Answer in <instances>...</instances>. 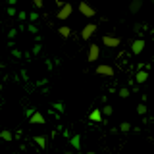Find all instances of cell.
<instances>
[{
	"mask_svg": "<svg viewBox=\"0 0 154 154\" xmlns=\"http://www.w3.org/2000/svg\"><path fill=\"white\" fill-rule=\"evenodd\" d=\"M122 38L119 37H114V35H102V45L108 46V48H118Z\"/></svg>",
	"mask_w": 154,
	"mask_h": 154,
	"instance_id": "7a4b0ae2",
	"label": "cell"
},
{
	"mask_svg": "<svg viewBox=\"0 0 154 154\" xmlns=\"http://www.w3.org/2000/svg\"><path fill=\"white\" fill-rule=\"evenodd\" d=\"M0 139H2V141H12L14 135H12V131H8V129H2V131H0Z\"/></svg>",
	"mask_w": 154,
	"mask_h": 154,
	"instance_id": "5bb4252c",
	"label": "cell"
},
{
	"mask_svg": "<svg viewBox=\"0 0 154 154\" xmlns=\"http://www.w3.org/2000/svg\"><path fill=\"white\" fill-rule=\"evenodd\" d=\"M141 8H143V2H141V0H133V2L129 4V12H131V14H137Z\"/></svg>",
	"mask_w": 154,
	"mask_h": 154,
	"instance_id": "8fae6325",
	"label": "cell"
},
{
	"mask_svg": "<svg viewBox=\"0 0 154 154\" xmlns=\"http://www.w3.org/2000/svg\"><path fill=\"white\" fill-rule=\"evenodd\" d=\"M35 143L41 148H46V137H42V135H35Z\"/></svg>",
	"mask_w": 154,
	"mask_h": 154,
	"instance_id": "9a60e30c",
	"label": "cell"
},
{
	"mask_svg": "<svg viewBox=\"0 0 154 154\" xmlns=\"http://www.w3.org/2000/svg\"><path fill=\"white\" fill-rule=\"evenodd\" d=\"M33 114H35V110H33V108H27V110H25V116H27V118H31Z\"/></svg>",
	"mask_w": 154,
	"mask_h": 154,
	"instance_id": "44dd1931",
	"label": "cell"
},
{
	"mask_svg": "<svg viewBox=\"0 0 154 154\" xmlns=\"http://www.w3.org/2000/svg\"><path fill=\"white\" fill-rule=\"evenodd\" d=\"M94 33H96V23H89V25H85L81 29V38H83V41H89Z\"/></svg>",
	"mask_w": 154,
	"mask_h": 154,
	"instance_id": "277c9868",
	"label": "cell"
},
{
	"mask_svg": "<svg viewBox=\"0 0 154 154\" xmlns=\"http://www.w3.org/2000/svg\"><path fill=\"white\" fill-rule=\"evenodd\" d=\"M152 2H154V0H152Z\"/></svg>",
	"mask_w": 154,
	"mask_h": 154,
	"instance_id": "d4e9b609",
	"label": "cell"
},
{
	"mask_svg": "<svg viewBox=\"0 0 154 154\" xmlns=\"http://www.w3.org/2000/svg\"><path fill=\"white\" fill-rule=\"evenodd\" d=\"M137 114L139 116H144V114H146V104H144V102H141V104L137 106Z\"/></svg>",
	"mask_w": 154,
	"mask_h": 154,
	"instance_id": "e0dca14e",
	"label": "cell"
},
{
	"mask_svg": "<svg viewBox=\"0 0 154 154\" xmlns=\"http://www.w3.org/2000/svg\"><path fill=\"white\" fill-rule=\"evenodd\" d=\"M102 114H104V116H112V114H114V108H112L110 104H106L104 108H102Z\"/></svg>",
	"mask_w": 154,
	"mask_h": 154,
	"instance_id": "ac0fdd59",
	"label": "cell"
},
{
	"mask_svg": "<svg viewBox=\"0 0 154 154\" xmlns=\"http://www.w3.org/2000/svg\"><path fill=\"white\" fill-rule=\"evenodd\" d=\"M146 79H148V71L146 69H139L137 75H135V81H137L139 85H143V83H146Z\"/></svg>",
	"mask_w": 154,
	"mask_h": 154,
	"instance_id": "30bf717a",
	"label": "cell"
},
{
	"mask_svg": "<svg viewBox=\"0 0 154 154\" xmlns=\"http://www.w3.org/2000/svg\"><path fill=\"white\" fill-rule=\"evenodd\" d=\"M10 154H17V152H10Z\"/></svg>",
	"mask_w": 154,
	"mask_h": 154,
	"instance_id": "cb8c5ba5",
	"label": "cell"
},
{
	"mask_svg": "<svg viewBox=\"0 0 154 154\" xmlns=\"http://www.w3.org/2000/svg\"><path fill=\"white\" fill-rule=\"evenodd\" d=\"M129 94H131V91H129L127 87H123V89H119V96H122V98H127Z\"/></svg>",
	"mask_w": 154,
	"mask_h": 154,
	"instance_id": "d6986e66",
	"label": "cell"
},
{
	"mask_svg": "<svg viewBox=\"0 0 154 154\" xmlns=\"http://www.w3.org/2000/svg\"><path fill=\"white\" fill-rule=\"evenodd\" d=\"M152 41H154V38H152Z\"/></svg>",
	"mask_w": 154,
	"mask_h": 154,
	"instance_id": "484cf974",
	"label": "cell"
},
{
	"mask_svg": "<svg viewBox=\"0 0 154 154\" xmlns=\"http://www.w3.org/2000/svg\"><path fill=\"white\" fill-rule=\"evenodd\" d=\"M56 110H58V112H64V104L58 102V104H56Z\"/></svg>",
	"mask_w": 154,
	"mask_h": 154,
	"instance_id": "7402d4cb",
	"label": "cell"
},
{
	"mask_svg": "<svg viewBox=\"0 0 154 154\" xmlns=\"http://www.w3.org/2000/svg\"><path fill=\"white\" fill-rule=\"evenodd\" d=\"M71 12H73V8H71V4H69V2H64V4H62V6H60V10H58L56 17L64 21V19H67V17L71 16Z\"/></svg>",
	"mask_w": 154,
	"mask_h": 154,
	"instance_id": "6da1fadb",
	"label": "cell"
},
{
	"mask_svg": "<svg viewBox=\"0 0 154 154\" xmlns=\"http://www.w3.org/2000/svg\"><path fill=\"white\" fill-rule=\"evenodd\" d=\"M58 35H60V37H64V38H67V37L71 35V29L67 27V25H62L60 29H58Z\"/></svg>",
	"mask_w": 154,
	"mask_h": 154,
	"instance_id": "4fadbf2b",
	"label": "cell"
},
{
	"mask_svg": "<svg viewBox=\"0 0 154 154\" xmlns=\"http://www.w3.org/2000/svg\"><path fill=\"white\" fill-rule=\"evenodd\" d=\"M143 50H144V41L143 38H137V41L131 42V52L133 54H141Z\"/></svg>",
	"mask_w": 154,
	"mask_h": 154,
	"instance_id": "52a82bcc",
	"label": "cell"
},
{
	"mask_svg": "<svg viewBox=\"0 0 154 154\" xmlns=\"http://www.w3.org/2000/svg\"><path fill=\"white\" fill-rule=\"evenodd\" d=\"M98 58H100V46L93 42L89 46V52H87V62H96Z\"/></svg>",
	"mask_w": 154,
	"mask_h": 154,
	"instance_id": "3957f363",
	"label": "cell"
},
{
	"mask_svg": "<svg viewBox=\"0 0 154 154\" xmlns=\"http://www.w3.org/2000/svg\"><path fill=\"white\" fill-rule=\"evenodd\" d=\"M96 73H98V75H104V77H114V73H116V71H114V67L112 66H108V64H100V66H96Z\"/></svg>",
	"mask_w": 154,
	"mask_h": 154,
	"instance_id": "5b68a950",
	"label": "cell"
},
{
	"mask_svg": "<svg viewBox=\"0 0 154 154\" xmlns=\"http://www.w3.org/2000/svg\"><path fill=\"white\" fill-rule=\"evenodd\" d=\"M77 154H83V152H81V150H77Z\"/></svg>",
	"mask_w": 154,
	"mask_h": 154,
	"instance_id": "603a6c76",
	"label": "cell"
},
{
	"mask_svg": "<svg viewBox=\"0 0 154 154\" xmlns=\"http://www.w3.org/2000/svg\"><path fill=\"white\" fill-rule=\"evenodd\" d=\"M89 119L93 123H98V122H102V110H98V108H94L93 112L89 114Z\"/></svg>",
	"mask_w": 154,
	"mask_h": 154,
	"instance_id": "9c48e42d",
	"label": "cell"
},
{
	"mask_svg": "<svg viewBox=\"0 0 154 154\" xmlns=\"http://www.w3.org/2000/svg\"><path fill=\"white\" fill-rule=\"evenodd\" d=\"M31 2H33V6H35V8H42L45 0H31Z\"/></svg>",
	"mask_w": 154,
	"mask_h": 154,
	"instance_id": "ffe728a7",
	"label": "cell"
},
{
	"mask_svg": "<svg viewBox=\"0 0 154 154\" xmlns=\"http://www.w3.org/2000/svg\"><path fill=\"white\" fill-rule=\"evenodd\" d=\"M79 12L83 14L85 17H94L96 16V10L91 6V4H87V2H79Z\"/></svg>",
	"mask_w": 154,
	"mask_h": 154,
	"instance_id": "8992f818",
	"label": "cell"
},
{
	"mask_svg": "<svg viewBox=\"0 0 154 154\" xmlns=\"http://www.w3.org/2000/svg\"><path fill=\"white\" fill-rule=\"evenodd\" d=\"M119 131H122V133H129V131H131V123H129V122H123L122 125H119Z\"/></svg>",
	"mask_w": 154,
	"mask_h": 154,
	"instance_id": "2e32d148",
	"label": "cell"
},
{
	"mask_svg": "<svg viewBox=\"0 0 154 154\" xmlns=\"http://www.w3.org/2000/svg\"><path fill=\"white\" fill-rule=\"evenodd\" d=\"M69 143H71V146H73L75 150H81V135H75V137H71Z\"/></svg>",
	"mask_w": 154,
	"mask_h": 154,
	"instance_id": "7c38bea8",
	"label": "cell"
},
{
	"mask_svg": "<svg viewBox=\"0 0 154 154\" xmlns=\"http://www.w3.org/2000/svg\"><path fill=\"white\" fill-rule=\"evenodd\" d=\"M45 122H46V119H45V116H42L41 112H35L31 118H29V123H33V125H42Z\"/></svg>",
	"mask_w": 154,
	"mask_h": 154,
	"instance_id": "ba28073f",
	"label": "cell"
}]
</instances>
